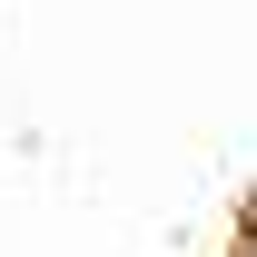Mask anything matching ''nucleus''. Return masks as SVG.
Instances as JSON below:
<instances>
[{
	"instance_id": "obj_1",
	"label": "nucleus",
	"mask_w": 257,
	"mask_h": 257,
	"mask_svg": "<svg viewBox=\"0 0 257 257\" xmlns=\"http://www.w3.org/2000/svg\"><path fill=\"white\" fill-rule=\"evenodd\" d=\"M227 257H257V208L237 218V247H227Z\"/></svg>"
}]
</instances>
